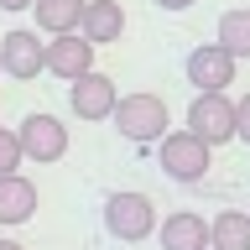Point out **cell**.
<instances>
[{
    "label": "cell",
    "instance_id": "obj_1",
    "mask_svg": "<svg viewBox=\"0 0 250 250\" xmlns=\"http://www.w3.org/2000/svg\"><path fill=\"white\" fill-rule=\"evenodd\" d=\"M109 120H115V130H120L125 141H136V146H156V141L167 136V99L162 94H120L115 99V109H109Z\"/></svg>",
    "mask_w": 250,
    "mask_h": 250
},
{
    "label": "cell",
    "instance_id": "obj_2",
    "mask_svg": "<svg viewBox=\"0 0 250 250\" xmlns=\"http://www.w3.org/2000/svg\"><path fill=\"white\" fill-rule=\"evenodd\" d=\"M208 151H214V146L198 141L193 130H167V136L156 141V162H162V172H167L172 183H203L208 167H214Z\"/></svg>",
    "mask_w": 250,
    "mask_h": 250
},
{
    "label": "cell",
    "instance_id": "obj_3",
    "mask_svg": "<svg viewBox=\"0 0 250 250\" xmlns=\"http://www.w3.org/2000/svg\"><path fill=\"white\" fill-rule=\"evenodd\" d=\"M188 130L208 146H224L234 141V99L224 89H198L193 104H188Z\"/></svg>",
    "mask_w": 250,
    "mask_h": 250
},
{
    "label": "cell",
    "instance_id": "obj_4",
    "mask_svg": "<svg viewBox=\"0 0 250 250\" xmlns=\"http://www.w3.org/2000/svg\"><path fill=\"white\" fill-rule=\"evenodd\" d=\"M104 229L125 245H136L156 229V203L146 193H109L104 198Z\"/></svg>",
    "mask_w": 250,
    "mask_h": 250
},
{
    "label": "cell",
    "instance_id": "obj_5",
    "mask_svg": "<svg viewBox=\"0 0 250 250\" xmlns=\"http://www.w3.org/2000/svg\"><path fill=\"white\" fill-rule=\"evenodd\" d=\"M0 68L11 78H21V83H31L37 73H47V42H42V31H26V26H16L0 37Z\"/></svg>",
    "mask_w": 250,
    "mask_h": 250
},
{
    "label": "cell",
    "instance_id": "obj_6",
    "mask_svg": "<svg viewBox=\"0 0 250 250\" xmlns=\"http://www.w3.org/2000/svg\"><path fill=\"white\" fill-rule=\"evenodd\" d=\"M16 136H21V151L26 162H62L68 156V125L58 115H26V120L16 125Z\"/></svg>",
    "mask_w": 250,
    "mask_h": 250
},
{
    "label": "cell",
    "instance_id": "obj_7",
    "mask_svg": "<svg viewBox=\"0 0 250 250\" xmlns=\"http://www.w3.org/2000/svg\"><path fill=\"white\" fill-rule=\"evenodd\" d=\"M234 68H240V58H234L224 42H203V47L188 52V83H193V89H229Z\"/></svg>",
    "mask_w": 250,
    "mask_h": 250
},
{
    "label": "cell",
    "instance_id": "obj_8",
    "mask_svg": "<svg viewBox=\"0 0 250 250\" xmlns=\"http://www.w3.org/2000/svg\"><path fill=\"white\" fill-rule=\"evenodd\" d=\"M115 78L99 73V68H89V73H78L73 83H68V104H73L78 120H109V109H115Z\"/></svg>",
    "mask_w": 250,
    "mask_h": 250
},
{
    "label": "cell",
    "instance_id": "obj_9",
    "mask_svg": "<svg viewBox=\"0 0 250 250\" xmlns=\"http://www.w3.org/2000/svg\"><path fill=\"white\" fill-rule=\"evenodd\" d=\"M94 68V42L83 31H58L52 42H47V73L62 78V83H73L78 73H89Z\"/></svg>",
    "mask_w": 250,
    "mask_h": 250
},
{
    "label": "cell",
    "instance_id": "obj_10",
    "mask_svg": "<svg viewBox=\"0 0 250 250\" xmlns=\"http://www.w3.org/2000/svg\"><path fill=\"white\" fill-rule=\"evenodd\" d=\"M156 240L162 250H208V219H198L193 208H172L156 224Z\"/></svg>",
    "mask_w": 250,
    "mask_h": 250
},
{
    "label": "cell",
    "instance_id": "obj_11",
    "mask_svg": "<svg viewBox=\"0 0 250 250\" xmlns=\"http://www.w3.org/2000/svg\"><path fill=\"white\" fill-rule=\"evenodd\" d=\"M78 31H83V37H89L94 47L120 42V31H125V11H120V0H83Z\"/></svg>",
    "mask_w": 250,
    "mask_h": 250
},
{
    "label": "cell",
    "instance_id": "obj_12",
    "mask_svg": "<svg viewBox=\"0 0 250 250\" xmlns=\"http://www.w3.org/2000/svg\"><path fill=\"white\" fill-rule=\"evenodd\" d=\"M37 214V183L21 177V172H5L0 177V224L16 229V224H26Z\"/></svg>",
    "mask_w": 250,
    "mask_h": 250
},
{
    "label": "cell",
    "instance_id": "obj_13",
    "mask_svg": "<svg viewBox=\"0 0 250 250\" xmlns=\"http://www.w3.org/2000/svg\"><path fill=\"white\" fill-rule=\"evenodd\" d=\"M78 16H83V0H31V21H37L42 37L78 31Z\"/></svg>",
    "mask_w": 250,
    "mask_h": 250
},
{
    "label": "cell",
    "instance_id": "obj_14",
    "mask_svg": "<svg viewBox=\"0 0 250 250\" xmlns=\"http://www.w3.org/2000/svg\"><path fill=\"white\" fill-rule=\"evenodd\" d=\"M208 250H250V208H224L208 224Z\"/></svg>",
    "mask_w": 250,
    "mask_h": 250
},
{
    "label": "cell",
    "instance_id": "obj_15",
    "mask_svg": "<svg viewBox=\"0 0 250 250\" xmlns=\"http://www.w3.org/2000/svg\"><path fill=\"white\" fill-rule=\"evenodd\" d=\"M214 42H224L234 58H250V11H224V16H219V37H214Z\"/></svg>",
    "mask_w": 250,
    "mask_h": 250
},
{
    "label": "cell",
    "instance_id": "obj_16",
    "mask_svg": "<svg viewBox=\"0 0 250 250\" xmlns=\"http://www.w3.org/2000/svg\"><path fill=\"white\" fill-rule=\"evenodd\" d=\"M21 162H26L21 136H16L11 125H0V177H5V172H21Z\"/></svg>",
    "mask_w": 250,
    "mask_h": 250
},
{
    "label": "cell",
    "instance_id": "obj_17",
    "mask_svg": "<svg viewBox=\"0 0 250 250\" xmlns=\"http://www.w3.org/2000/svg\"><path fill=\"white\" fill-rule=\"evenodd\" d=\"M234 141H250V94L234 104Z\"/></svg>",
    "mask_w": 250,
    "mask_h": 250
},
{
    "label": "cell",
    "instance_id": "obj_18",
    "mask_svg": "<svg viewBox=\"0 0 250 250\" xmlns=\"http://www.w3.org/2000/svg\"><path fill=\"white\" fill-rule=\"evenodd\" d=\"M162 11H188V5H198V0H156Z\"/></svg>",
    "mask_w": 250,
    "mask_h": 250
},
{
    "label": "cell",
    "instance_id": "obj_19",
    "mask_svg": "<svg viewBox=\"0 0 250 250\" xmlns=\"http://www.w3.org/2000/svg\"><path fill=\"white\" fill-rule=\"evenodd\" d=\"M0 11H31V0H0Z\"/></svg>",
    "mask_w": 250,
    "mask_h": 250
},
{
    "label": "cell",
    "instance_id": "obj_20",
    "mask_svg": "<svg viewBox=\"0 0 250 250\" xmlns=\"http://www.w3.org/2000/svg\"><path fill=\"white\" fill-rule=\"evenodd\" d=\"M0 250H26V245H16V240H0Z\"/></svg>",
    "mask_w": 250,
    "mask_h": 250
},
{
    "label": "cell",
    "instance_id": "obj_21",
    "mask_svg": "<svg viewBox=\"0 0 250 250\" xmlns=\"http://www.w3.org/2000/svg\"><path fill=\"white\" fill-rule=\"evenodd\" d=\"M0 73H5V68H0Z\"/></svg>",
    "mask_w": 250,
    "mask_h": 250
}]
</instances>
